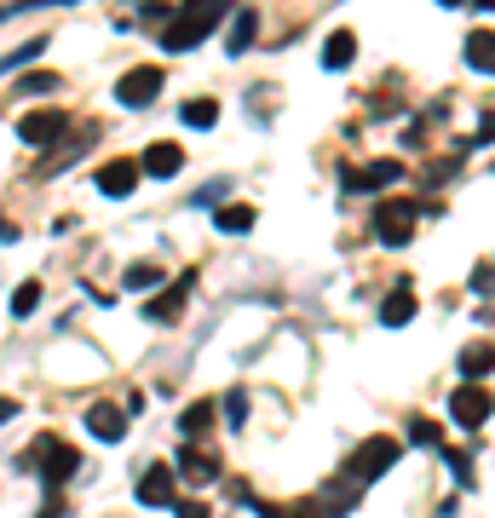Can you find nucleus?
<instances>
[{"mask_svg":"<svg viewBox=\"0 0 495 518\" xmlns=\"http://www.w3.org/2000/svg\"><path fill=\"white\" fill-rule=\"evenodd\" d=\"M173 513L179 518H208V507H202V501H173Z\"/></svg>","mask_w":495,"mask_h":518,"instance_id":"c756f323","label":"nucleus"},{"mask_svg":"<svg viewBox=\"0 0 495 518\" xmlns=\"http://www.w3.org/2000/svg\"><path fill=\"white\" fill-rule=\"evenodd\" d=\"M478 6H484V12H495V0H478Z\"/></svg>","mask_w":495,"mask_h":518,"instance_id":"72a5a7b5","label":"nucleus"},{"mask_svg":"<svg viewBox=\"0 0 495 518\" xmlns=\"http://www.w3.org/2000/svg\"><path fill=\"white\" fill-rule=\"evenodd\" d=\"M41 52H47V41H24L18 52H6V58H0V75H12V70H24V64H35Z\"/></svg>","mask_w":495,"mask_h":518,"instance_id":"5701e85b","label":"nucleus"},{"mask_svg":"<svg viewBox=\"0 0 495 518\" xmlns=\"http://www.w3.org/2000/svg\"><path fill=\"white\" fill-rule=\"evenodd\" d=\"M415 219H421V208H415L409 196H392V202L375 208V236L386 242V248H403V242L415 236Z\"/></svg>","mask_w":495,"mask_h":518,"instance_id":"7ed1b4c3","label":"nucleus"},{"mask_svg":"<svg viewBox=\"0 0 495 518\" xmlns=\"http://www.w3.org/2000/svg\"><path fill=\"white\" fill-rule=\"evenodd\" d=\"M352 58H357V35L334 29L329 41H323V70H352Z\"/></svg>","mask_w":495,"mask_h":518,"instance_id":"dca6fc26","label":"nucleus"},{"mask_svg":"<svg viewBox=\"0 0 495 518\" xmlns=\"http://www.w3.org/2000/svg\"><path fill=\"white\" fill-rule=\"evenodd\" d=\"M29 455H35V467H41V478H47V484H64V478H75V467H81V455H75L64 438H41Z\"/></svg>","mask_w":495,"mask_h":518,"instance_id":"20e7f679","label":"nucleus"},{"mask_svg":"<svg viewBox=\"0 0 495 518\" xmlns=\"http://www.w3.org/2000/svg\"><path fill=\"white\" fill-rule=\"evenodd\" d=\"M208 409H213V403H190L185 415H179V432H185V438H202V432H208V421H213Z\"/></svg>","mask_w":495,"mask_h":518,"instance_id":"b1692460","label":"nucleus"},{"mask_svg":"<svg viewBox=\"0 0 495 518\" xmlns=\"http://www.w3.org/2000/svg\"><path fill=\"white\" fill-rule=\"evenodd\" d=\"M403 444L398 438H369V444H357V455L346 461V478L352 484H375V478H386V472L398 467Z\"/></svg>","mask_w":495,"mask_h":518,"instance_id":"f03ea898","label":"nucleus"},{"mask_svg":"<svg viewBox=\"0 0 495 518\" xmlns=\"http://www.w3.org/2000/svg\"><path fill=\"white\" fill-rule=\"evenodd\" d=\"M438 6H461V0H438Z\"/></svg>","mask_w":495,"mask_h":518,"instance_id":"f704fd0d","label":"nucleus"},{"mask_svg":"<svg viewBox=\"0 0 495 518\" xmlns=\"http://www.w3.org/2000/svg\"><path fill=\"white\" fill-rule=\"evenodd\" d=\"M467 70L495 75V29H472L467 35Z\"/></svg>","mask_w":495,"mask_h":518,"instance_id":"2eb2a0df","label":"nucleus"},{"mask_svg":"<svg viewBox=\"0 0 495 518\" xmlns=\"http://www.w3.org/2000/svg\"><path fill=\"white\" fill-rule=\"evenodd\" d=\"M449 472H455V478H467V484H472V461L461 455V449H449Z\"/></svg>","mask_w":495,"mask_h":518,"instance_id":"c85d7f7f","label":"nucleus"},{"mask_svg":"<svg viewBox=\"0 0 495 518\" xmlns=\"http://www.w3.org/2000/svg\"><path fill=\"white\" fill-rule=\"evenodd\" d=\"M87 432H93L98 444H121L127 438V415H121L116 403H93L87 409Z\"/></svg>","mask_w":495,"mask_h":518,"instance_id":"9d476101","label":"nucleus"},{"mask_svg":"<svg viewBox=\"0 0 495 518\" xmlns=\"http://www.w3.org/2000/svg\"><path fill=\"white\" fill-rule=\"evenodd\" d=\"M409 317H415V294H409V283H403V288H392V294H386V306H380V323H386V329H403Z\"/></svg>","mask_w":495,"mask_h":518,"instance_id":"a211bd4d","label":"nucleus"},{"mask_svg":"<svg viewBox=\"0 0 495 518\" xmlns=\"http://www.w3.org/2000/svg\"><path fill=\"white\" fill-rule=\"evenodd\" d=\"M139 501H144V507H173V501H179V472L162 467V461H156V467H144Z\"/></svg>","mask_w":495,"mask_h":518,"instance_id":"6e6552de","label":"nucleus"},{"mask_svg":"<svg viewBox=\"0 0 495 518\" xmlns=\"http://www.w3.org/2000/svg\"><path fill=\"white\" fill-rule=\"evenodd\" d=\"M495 369V346L490 340H472V346H461V380H478Z\"/></svg>","mask_w":495,"mask_h":518,"instance_id":"f3484780","label":"nucleus"},{"mask_svg":"<svg viewBox=\"0 0 495 518\" xmlns=\"http://www.w3.org/2000/svg\"><path fill=\"white\" fill-rule=\"evenodd\" d=\"M225 18V0H196V6H185L179 18H167L162 29V47L167 52H190V47H202L208 41V29Z\"/></svg>","mask_w":495,"mask_h":518,"instance_id":"f257e3e1","label":"nucleus"},{"mask_svg":"<svg viewBox=\"0 0 495 518\" xmlns=\"http://www.w3.org/2000/svg\"><path fill=\"white\" fill-rule=\"evenodd\" d=\"M156 93H162V70H156V64H139V70H127V75H121V87H116V98L127 104V110H139V104H156Z\"/></svg>","mask_w":495,"mask_h":518,"instance_id":"423d86ee","label":"nucleus"},{"mask_svg":"<svg viewBox=\"0 0 495 518\" xmlns=\"http://www.w3.org/2000/svg\"><path fill=\"white\" fill-rule=\"evenodd\" d=\"M490 409H495L490 392H484L478 380H467V386H461V392L449 398V421H455V426H467V432H472V426H484V421H490Z\"/></svg>","mask_w":495,"mask_h":518,"instance_id":"39448f33","label":"nucleus"},{"mask_svg":"<svg viewBox=\"0 0 495 518\" xmlns=\"http://www.w3.org/2000/svg\"><path fill=\"white\" fill-rule=\"evenodd\" d=\"M12 415H18V403H12V398H0V426L12 421Z\"/></svg>","mask_w":495,"mask_h":518,"instance_id":"473e14b6","label":"nucleus"},{"mask_svg":"<svg viewBox=\"0 0 495 518\" xmlns=\"http://www.w3.org/2000/svg\"><path fill=\"white\" fill-rule=\"evenodd\" d=\"M64 127H70L64 110H29V116L18 121V139L24 144H58L64 139Z\"/></svg>","mask_w":495,"mask_h":518,"instance_id":"1a4fd4ad","label":"nucleus"},{"mask_svg":"<svg viewBox=\"0 0 495 518\" xmlns=\"http://www.w3.org/2000/svg\"><path fill=\"white\" fill-rule=\"evenodd\" d=\"M139 162H110V167H98V190L104 196H133V185H139Z\"/></svg>","mask_w":495,"mask_h":518,"instance_id":"ddd939ff","label":"nucleus"},{"mask_svg":"<svg viewBox=\"0 0 495 518\" xmlns=\"http://www.w3.org/2000/svg\"><path fill=\"white\" fill-rule=\"evenodd\" d=\"M213 225H219L225 236H248V231H254V208H248V202H231V208H219Z\"/></svg>","mask_w":495,"mask_h":518,"instance_id":"aec40b11","label":"nucleus"},{"mask_svg":"<svg viewBox=\"0 0 495 518\" xmlns=\"http://www.w3.org/2000/svg\"><path fill=\"white\" fill-rule=\"evenodd\" d=\"M472 288H478V294H495V265H484V271L472 277Z\"/></svg>","mask_w":495,"mask_h":518,"instance_id":"7c9ffc66","label":"nucleus"},{"mask_svg":"<svg viewBox=\"0 0 495 518\" xmlns=\"http://www.w3.org/2000/svg\"><path fill=\"white\" fill-rule=\"evenodd\" d=\"M179 116H185V127H213V121H219V104H213V98H190Z\"/></svg>","mask_w":495,"mask_h":518,"instance_id":"4be33fe9","label":"nucleus"},{"mask_svg":"<svg viewBox=\"0 0 495 518\" xmlns=\"http://www.w3.org/2000/svg\"><path fill=\"white\" fill-rule=\"evenodd\" d=\"M179 478H185V484H213V478H219V461H213L208 449H185V455H179Z\"/></svg>","mask_w":495,"mask_h":518,"instance_id":"4468645a","label":"nucleus"},{"mask_svg":"<svg viewBox=\"0 0 495 518\" xmlns=\"http://www.w3.org/2000/svg\"><path fill=\"white\" fill-rule=\"evenodd\" d=\"M409 438H415V444H438V421H415L409 426Z\"/></svg>","mask_w":495,"mask_h":518,"instance_id":"cd10ccee","label":"nucleus"},{"mask_svg":"<svg viewBox=\"0 0 495 518\" xmlns=\"http://www.w3.org/2000/svg\"><path fill=\"white\" fill-rule=\"evenodd\" d=\"M398 179H403V162H369V167H357V173H346L352 190H386V185H398Z\"/></svg>","mask_w":495,"mask_h":518,"instance_id":"f8f14e48","label":"nucleus"},{"mask_svg":"<svg viewBox=\"0 0 495 518\" xmlns=\"http://www.w3.org/2000/svg\"><path fill=\"white\" fill-rule=\"evenodd\" d=\"M242 421H248V398L231 392V398H225V426H242Z\"/></svg>","mask_w":495,"mask_h":518,"instance_id":"bb28decb","label":"nucleus"},{"mask_svg":"<svg viewBox=\"0 0 495 518\" xmlns=\"http://www.w3.org/2000/svg\"><path fill=\"white\" fill-rule=\"evenodd\" d=\"M121 283L133 288V294H156V288H167V277H162V265L139 259V265H127V277H121Z\"/></svg>","mask_w":495,"mask_h":518,"instance_id":"6ab92c4d","label":"nucleus"},{"mask_svg":"<svg viewBox=\"0 0 495 518\" xmlns=\"http://www.w3.org/2000/svg\"><path fill=\"white\" fill-rule=\"evenodd\" d=\"M52 87H58V75H24V81H18V93H29V98L52 93Z\"/></svg>","mask_w":495,"mask_h":518,"instance_id":"a878e982","label":"nucleus"},{"mask_svg":"<svg viewBox=\"0 0 495 518\" xmlns=\"http://www.w3.org/2000/svg\"><path fill=\"white\" fill-rule=\"evenodd\" d=\"M254 29H260V18H254V12H236V24H231V41H225V52H248L254 47Z\"/></svg>","mask_w":495,"mask_h":518,"instance_id":"412c9836","label":"nucleus"},{"mask_svg":"<svg viewBox=\"0 0 495 518\" xmlns=\"http://www.w3.org/2000/svg\"><path fill=\"white\" fill-rule=\"evenodd\" d=\"M490 139H495V110H490L484 121H478V133H472V144H490Z\"/></svg>","mask_w":495,"mask_h":518,"instance_id":"2f4dec72","label":"nucleus"},{"mask_svg":"<svg viewBox=\"0 0 495 518\" xmlns=\"http://www.w3.org/2000/svg\"><path fill=\"white\" fill-rule=\"evenodd\" d=\"M190 288H196V277H173L167 288H156V300H144V317H150V323H179Z\"/></svg>","mask_w":495,"mask_h":518,"instance_id":"0eeeda50","label":"nucleus"},{"mask_svg":"<svg viewBox=\"0 0 495 518\" xmlns=\"http://www.w3.org/2000/svg\"><path fill=\"white\" fill-rule=\"evenodd\" d=\"M35 306H41V283H18V294H12V317H35Z\"/></svg>","mask_w":495,"mask_h":518,"instance_id":"393cba45","label":"nucleus"},{"mask_svg":"<svg viewBox=\"0 0 495 518\" xmlns=\"http://www.w3.org/2000/svg\"><path fill=\"white\" fill-rule=\"evenodd\" d=\"M139 167H144V179H173V173L185 167V150H179L173 139H162V144H150V150H144Z\"/></svg>","mask_w":495,"mask_h":518,"instance_id":"9b49d317","label":"nucleus"}]
</instances>
